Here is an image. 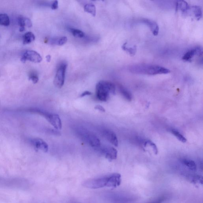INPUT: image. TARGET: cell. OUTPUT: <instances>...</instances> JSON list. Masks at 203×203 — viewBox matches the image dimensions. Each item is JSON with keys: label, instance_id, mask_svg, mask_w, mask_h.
Returning <instances> with one entry per match:
<instances>
[{"label": "cell", "instance_id": "d6986e66", "mask_svg": "<svg viewBox=\"0 0 203 203\" xmlns=\"http://www.w3.org/2000/svg\"><path fill=\"white\" fill-rule=\"evenodd\" d=\"M192 11L197 20H200L202 16V9L198 5H194L192 7Z\"/></svg>", "mask_w": 203, "mask_h": 203}, {"label": "cell", "instance_id": "3957f363", "mask_svg": "<svg viewBox=\"0 0 203 203\" xmlns=\"http://www.w3.org/2000/svg\"><path fill=\"white\" fill-rule=\"evenodd\" d=\"M109 175L100 177L89 179L83 182L82 185L86 188L91 189H98L108 185Z\"/></svg>", "mask_w": 203, "mask_h": 203}, {"label": "cell", "instance_id": "2e32d148", "mask_svg": "<svg viewBox=\"0 0 203 203\" xmlns=\"http://www.w3.org/2000/svg\"><path fill=\"white\" fill-rule=\"evenodd\" d=\"M176 8L177 10L179 9L182 12L185 13L188 11L190 9V7L188 3L185 1H177Z\"/></svg>", "mask_w": 203, "mask_h": 203}, {"label": "cell", "instance_id": "484cf974", "mask_svg": "<svg viewBox=\"0 0 203 203\" xmlns=\"http://www.w3.org/2000/svg\"><path fill=\"white\" fill-rule=\"evenodd\" d=\"M148 145H150L152 148L154 154H158V148H157L156 145L154 142H152L151 141H150V140H148V141H145V143H144V145L145 146H146Z\"/></svg>", "mask_w": 203, "mask_h": 203}, {"label": "cell", "instance_id": "7a4b0ae2", "mask_svg": "<svg viewBox=\"0 0 203 203\" xmlns=\"http://www.w3.org/2000/svg\"><path fill=\"white\" fill-rule=\"evenodd\" d=\"M116 86L112 82L107 81H100L96 86V95L99 100L106 102L110 97V94L115 95Z\"/></svg>", "mask_w": 203, "mask_h": 203}, {"label": "cell", "instance_id": "f1b7e54d", "mask_svg": "<svg viewBox=\"0 0 203 203\" xmlns=\"http://www.w3.org/2000/svg\"><path fill=\"white\" fill-rule=\"evenodd\" d=\"M95 110H98L102 112H105V109L104 107L103 106L98 105L95 107Z\"/></svg>", "mask_w": 203, "mask_h": 203}, {"label": "cell", "instance_id": "7c38bea8", "mask_svg": "<svg viewBox=\"0 0 203 203\" xmlns=\"http://www.w3.org/2000/svg\"><path fill=\"white\" fill-rule=\"evenodd\" d=\"M103 135L109 142L112 144L114 146L117 147L118 145L117 136L114 132L110 130H104L103 132Z\"/></svg>", "mask_w": 203, "mask_h": 203}, {"label": "cell", "instance_id": "ac0fdd59", "mask_svg": "<svg viewBox=\"0 0 203 203\" xmlns=\"http://www.w3.org/2000/svg\"><path fill=\"white\" fill-rule=\"evenodd\" d=\"M35 37L34 34L31 32L26 33L23 37V44H30L34 41Z\"/></svg>", "mask_w": 203, "mask_h": 203}, {"label": "cell", "instance_id": "52a82bcc", "mask_svg": "<svg viewBox=\"0 0 203 203\" xmlns=\"http://www.w3.org/2000/svg\"><path fill=\"white\" fill-rule=\"evenodd\" d=\"M82 133L83 138L92 147L97 148L100 146V141L95 135L89 132Z\"/></svg>", "mask_w": 203, "mask_h": 203}, {"label": "cell", "instance_id": "8992f818", "mask_svg": "<svg viewBox=\"0 0 203 203\" xmlns=\"http://www.w3.org/2000/svg\"><path fill=\"white\" fill-rule=\"evenodd\" d=\"M203 54L202 47L197 46L188 50L182 57V59L186 61H191L195 55L201 56Z\"/></svg>", "mask_w": 203, "mask_h": 203}, {"label": "cell", "instance_id": "7402d4cb", "mask_svg": "<svg viewBox=\"0 0 203 203\" xmlns=\"http://www.w3.org/2000/svg\"><path fill=\"white\" fill-rule=\"evenodd\" d=\"M10 23V19L7 14H0V25H1L8 26Z\"/></svg>", "mask_w": 203, "mask_h": 203}, {"label": "cell", "instance_id": "1f68e13d", "mask_svg": "<svg viewBox=\"0 0 203 203\" xmlns=\"http://www.w3.org/2000/svg\"></svg>", "mask_w": 203, "mask_h": 203}, {"label": "cell", "instance_id": "d4e9b609", "mask_svg": "<svg viewBox=\"0 0 203 203\" xmlns=\"http://www.w3.org/2000/svg\"><path fill=\"white\" fill-rule=\"evenodd\" d=\"M69 30L73 35V36L76 37L81 38L85 36L84 33L80 30L76 29L70 28L69 29Z\"/></svg>", "mask_w": 203, "mask_h": 203}, {"label": "cell", "instance_id": "44dd1931", "mask_svg": "<svg viewBox=\"0 0 203 203\" xmlns=\"http://www.w3.org/2000/svg\"><path fill=\"white\" fill-rule=\"evenodd\" d=\"M84 11L89 13L93 16H95L96 15V8L95 6L92 3L86 4L84 6Z\"/></svg>", "mask_w": 203, "mask_h": 203}, {"label": "cell", "instance_id": "e0dca14e", "mask_svg": "<svg viewBox=\"0 0 203 203\" xmlns=\"http://www.w3.org/2000/svg\"><path fill=\"white\" fill-rule=\"evenodd\" d=\"M68 39L66 37L53 38L50 40L51 43L53 45L62 46L64 45L67 42Z\"/></svg>", "mask_w": 203, "mask_h": 203}, {"label": "cell", "instance_id": "ffe728a7", "mask_svg": "<svg viewBox=\"0 0 203 203\" xmlns=\"http://www.w3.org/2000/svg\"><path fill=\"white\" fill-rule=\"evenodd\" d=\"M119 90H120V92L122 95L126 100L129 101L132 100V96L131 94L125 87L120 86L119 87Z\"/></svg>", "mask_w": 203, "mask_h": 203}, {"label": "cell", "instance_id": "83f0119b", "mask_svg": "<svg viewBox=\"0 0 203 203\" xmlns=\"http://www.w3.org/2000/svg\"><path fill=\"white\" fill-rule=\"evenodd\" d=\"M58 2L57 1H54L50 5V7L52 10H56L58 8Z\"/></svg>", "mask_w": 203, "mask_h": 203}, {"label": "cell", "instance_id": "5bb4252c", "mask_svg": "<svg viewBox=\"0 0 203 203\" xmlns=\"http://www.w3.org/2000/svg\"><path fill=\"white\" fill-rule=\"evenodd\" d=\"M180 162L191 171L195 172L197 170V166L194 161L190 159L184 158L180 160Z\"/></svg>", "mask_w": 203, "mask_h": 203}, {"label": "cell", "instance_id": "4316f807", "mask_svg": "<svg viewBox=\"0 0 203 203\" xmlns=\"http://www.w3.org/2000/svg\"><path fill=\"white\" fill-rule=\"evenodd\" d=\"M29 79L32 81L34 84H36L38 82L39 77L36 73L32 72L29 76Z\"/></svg>", "mask_w": 203, "mask_h": 203}, {"label": "cell", "instance_id": "5b68a950", "mask_svg": "<svg viewBox=\"0 0 203 203\" xmlns=\"http://www.w3.org/2000/svg\"><path fill=\"white\" fill-rule=\"evenodd\" d=\"M21 61L25 63L29 61L31 62L38 63L42 61V58L39 53L34 51L28 50L26 51L22 55L20 59Z\"/></svg>", "mask_w": 203, "mask_h": 203}, {"label": "cell", "instance_id": "4fadbf2b", "mask_svg": "<svg viewBox=\"0 0 203 203\" xmlns=\"http://www.w3.org/2000/svg\"><path fill=\"white\" fill-rule=\"evenodd\" d=\"M18 24L19 26V31L23 32L25 30V27H31L32 23L30 19L22 16H19L18 19Z\"/></svg>", "mask_w": 203, "mask_h": 203}, {"label": "cell", "instance_id": "ba28073f", "mask_svg": "<svg viewBox=\"0 0 203 203\" xmlns=\"http://www.w3.org/2000/svg\"><path fill=\"white\" fill-rule=\"evenodd\" d=\"M45 118L55 129H61L62 124L61 118L58 115L48 113Z\"/></svg>", "mask_w": 203, "mask_h": 203}, {"label": "cell", "instance_id": "4dcf8cb0", "mask_svg": "<svg viewBox=\"0 0 203 203\" xmlns=\"http://www.w3.org/2000/svg\"><path fill=\"white\" fill-rule=\"evenodd\" d=\"M46 58L47 61L49 62L51 61V55H47L46 57Z\"/></svg>", "mask_w": 203, "mask_h": 203}, {"label": "cell", "instance_id": "9a60e30c", "mask_svg": "<svg viewBox=\"0 0 203 203\" xmlns=\"http://www.w3.org/2000/svg\"><path fill=\"white\" fill-rule=\"evenodd\" d=\"M188 180L194 184H203L202 177L198 175H189L185 176Z\"/></svg>", "mask_w": 203, "mask_h": 203}, {"label": "cell", "instance_id": "277c9868", "mask_svg": "<svg viewBox=\"0 0 203 203\" xmlns=\"http://www.w3.org/2000/svg\"><path fill=\"white\" fill-rule=\"evenodd\" d=\"M67 64L62 63L58 67L54 80V86L58 88H61L65 82V74Z\"/></svg>", "mask_w": 203, "mask_h": 203}, {"label": "cell", "instance_id": "6da1fadb", "mask_svg": "<svg viewBox=\"0 0 203 203\" xmlns=\"http://www.w3.org/2000/svg\"><path fill=\"white\" fill-rule=\"evenodd\" d=\"M129 70L133 74L148 75L167 74L170 72V69L160 65L145 64L131 65Z\"/></svg>", "mask_w": 203, "mask_h": 203}, {"label": "cell", "instance_id": "8fae6325", "mask_svg": "<svg viewBox=\"0 0 203 203\" xmlns=\"http://www.w3.org/2000/svg\"><path fill=\"white\" fill-rule=\"evenodd\" d=\"M31 142L36 150H41L44 152H48V144L42 139L34 138L32 140Z\"/></svg>", "mask_w": 203, "mask_h": 203}, {"label": "cell", "instance_id": "9c48e42d", "mask_svg": "<svg viewBox=\"0 0 203 203\" xmlns=\"http://www.w3.org/2000/svg\"><path fill=\"white\" fill-rule=\"evenodd\" d=\"M102 152L105 158L109 161H112L117 158V152L114 148L108 146L102 149Z\"/></svg>", "mask_w": 203, "mask_h": 203}, {"label": "cell", "instance_id": "f546056e", "mask_svg": "<svg viewBox=\"0 0 203 203\" xmlns=\"http://www.w3.org/2000/svg\"><path fill=\"white\" fill-rule=\"evenodd\" d=\"M92 95V93L89 91H86L82 93V94L80 96V97H83L86 96L91 95Z\"/></svg>", "mask_w": 203, "mask_h": 203}, {"label": "cell", "instance_id": "cb8c5ba5", "mask_svg": "<svg viewBox=\"0 0 203 203\" xmlns=\"http://www.w3.org/2000/svg\"><path fill=\"white\" fill-rule=\"evenodd\" d=\"M170 131L171 133H172L174 136H175L176 137L177 139L179 140V141L183 143H185L187 142V139L185 138V137L182 135L181 133H179L178 131L176 130L172 129L170 130Z\"/></svg>", "mask_w": 203, "mask_h": 203}, {"label": "cell", "instance_id": "30bf717a", "mask_svg": "<svg viewBox=\"0 0 203 203\" xmlns=\"http://www.w3.org/2000/svg\"><path fill=\"white\" fill-rule=\"evenodd\" d=\"M140 22L147 25L150 28L153 35L155 36L158 35L159 31V27L156 22L147 18H143L140 20Z\"/></svg>", "mask_w": 203, "mask_h": 203}, {"label": "cell", "instance_id": "603a6c76", "mask_svg": "<svg viewBox=\"0 0 203 203\" xmlns=\"http://www.w3.org/2000/svg\"><path fill=\"white\" fill-rule=\"evenodd\" d=\"M127 43H124L122 46V48L125 51L128 52L131 55L134 56L137 51V47L136 46H134L130 47L127 46Z\"/></svg>", "mask_w": 203, "mask_h": 203}]
</instances>
